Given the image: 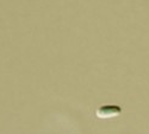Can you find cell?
<instances>
[{
    "label": "cell",
    "instance_id": "6da1fadb",
    "mask_svg": "<svg viewBox=\"0 0 149 134\" xmlns=\"http://www.w3.org/2000/svg\"><path fill=\"white\" fill-rule=\"evenodd\" d=\"M122 114V108L116 104H105L95 111V115L99 119H112Z\"/></svg>",
    "mask_w": 149,
    "mask_h": 134
}]
</instances>
